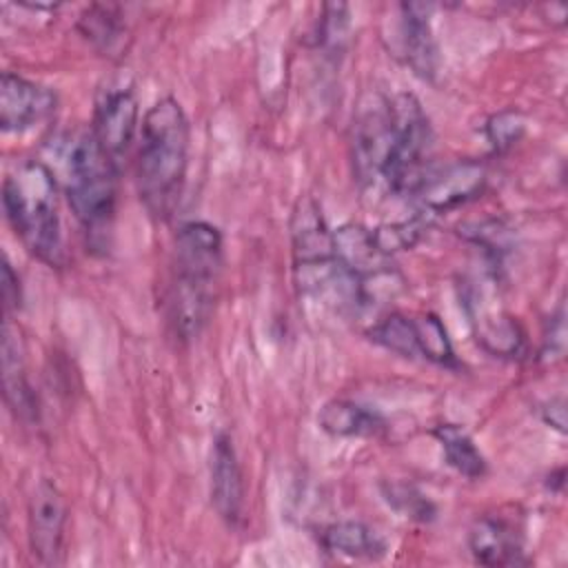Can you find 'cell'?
<instances>
[{"instance_id":"14","label":"cell","mask_w":568,"mask_h":568,"mask_svg":"<svg viewBox=\"0 0 568 568\" xmlns=\"http://www.w3.org/2000/svg\"><path fill=\"white\" fill-rule=\"evenodd\" d=\"M468 548L481 566H519L526 564L524 537L519 528L495 515L477 517L468 530Z\"/></svg>"},{"instance_id":"24","label":"cell","mask_w":568,"mask_h":568,"mask_svg":"<svg viewBox=\"0 0 568 568\" xmlns=\"http://www.w3.org/2000/svg\"><path fill=\"white\" fill-rule=\"evenodd\" d=\"M524 131H526V120L519 111H513V109L490 115L488 122L484 124L486 140L493 146V151H497V153L517 144L521 140Z\"/></svg>"},{"instance_id":"4","label":"cell","mask_w":568,"mask_h":568,"mask_svg":"<svg viewBox=\"0 0 568 568\" xmlns=\"http://www.w3.org/2000/svg\"><path fill=\"white\" fill-rule=\"evenodd\" d=\"M67 200L91 244L106 240L118 200V162L93 131H82L67 158Z\"/></svg>"},{"instance_id":"23","label":"cell","mask_w":568,"mask_h":568,"mask_svg":"<svg viewBox=\"0 0 568 568\" xmlns=\"http://www.w3.org/2000/svg\"><path fill=\"white\" fill-rule=\"evenodd\" d=\"M348 31H351V16L348 7L342 2H331L324 4L320 24H317V47L326 55H342L348 42Z\"/></svg>"},{"instance_id":"3","label":"cell","mask_w":568,"mask_h":568,"mask_svg":"<svg viewBox=\"0 0 568 568\" xmlns=\"http://www.w3.org/2000/svg\"><path fill=\"white\" fill-rule=\"evenodd\" d=\"M2 204L7 220L27 251L47 266H64L58 186L51 169L40 160L22 162L4 178Z\"/></svg>"},{"instance_id":"27","label":"cell","mask_w":568,"mask_h":568,"mask_svg":"<svg viewBox=\"0 0 568 568\" xmlns=\"http://www.w3.org/2000/svg\"><path fill=\"white\" fill-rule=\"evenodd\" d=\"M544 413V422L550 424L552 428H557L559 433H564L566 428V408H564V402L561 399H550L546 404V408H541Z\"/></svg>"},{"instance_id":"16","label":"cell","mask_w":568,"mask_h":568,"mask_svg":"<svg viewBox=\"0 0 568 568\" xmlns=\"http://www.w3.org/2000/svg\"><path fill=\"white\" fill-rule=\"evenodd\" d=\"M322 544L326 550L348 559H382L386 555V541L362 521H337L324 528Z\"/></svg>"},{"instance_id":"2","label":"cell","mask_w":568,"mask_h":568,"mask_svg":"<svg viewBox=\"0 0 568 568\" xmlns=\"http://www.w3.org/2000/svg\"><path fill=\"white\" fill-rule=\"evenodd\" d=\"M222 266V233L193 220L180 226L173 248V282L169 295L171 322L182 339H193L213 313L215 282Z\"/></svg>"},{"instance_id":"8","label":"cell","mask_w":568,"mask_h":568,"mask_svg":"<svg viewBox=\"0 0 568 568\" xmlns=\"http://www.w3.org/2000/svg\"><path fill=\"white\" fill-rule=\"evenodd\" d=\"M27 513L33 557L44 566H58L64 552L67 528V504L60 488L51 479H40L31 490Z\"/></svg>"},{"instance_id":"26","label":"cell","mask_w":568,"mask_h":568,"mask_svg":"<svg viewBox=\"0 0 568 568\" xmlns=\"http://www.w3.org/2000/svg\"><path fill=\"white\" fill-rule=\"evenodd\" d=\"M22 302V291H20V277L13 273L9 260H4L2 264V304L7 315L11 311H18Z\"/></svg>"},{"instance_id":"22","label":"cell","mask_w":568,"mask_h":568,"mask_svg":"<svg viewBox=\"0 0 568 568\" xmlns=\"http://www.w3.org/2000/svg\"><path fill=\"white\" fill-rule=\"evenodd\" d=\"M382 495L386 504L397 510L406 519L415 521H433L435 519V504L413 484L406 481H386L382 484Z\"/></svg>"},{"instance_id":"5","label":"cell","mask_w":568,"mask_h":568,"mask_svg":"<svg viewBox=\"0 0 568 568\" xmlns=\"http://www.w3.org/2000/svg\"><path fill=\"white\" fill-rule=\"evenodd\" d=\"M393 140L384 169V189L388 193L410 197L430 169L428 155L433 146V129L419 100L413 93L390 98Z\"/></svg>"},{"instance_id":"12","label":"cell","mask_w":568,"mask_h":568,"mask_svg":"<svg viewBox=\"0 0 568 568\" xmlns=\"http://www.w3.org/2000/svg\"><path fill=\"white\" fill-rule=\"evenodd\" d=\"M211 504L217 515L237 526L244 508V477L229 433H217L211 448Z\"/></svg>"},{"instance_id":"18","label":"cell","mask_w":568,"mask_h":568,"mask_svg":"<svg viewBox=\"0 0 568 568\" xmlns=\"http://www.w3.org/2000/svg\"><path fill=\"white\" fill-rule=\"evenodd\" d=\"M437 444L442 446L446 464L466 479H481L488 470L481 450L473 437L457 424H439L433 428Z\"/></svg>"},{"instance_id":"6","label":"cell","mask_w":568,"mask_h":568,"mask_svg":"<svg viewBox=\"0 0 568 568\" xmlns=\"http://www.w3.org/2000/svg\"><path fill=\"white\" fill-rule=\"evenodd\" d=\"M393 140L390 98L368 93L359 102L351 129L353 175L362 189L384 186V169Z\"/></svg>"},{"instance_id":"1","label":"cell","mask_w":568,"mask_h":568,"mask_svg":"<svg viewBox=\"0 0 568 568\" xmlns=\"http://www.w3.org/2000/svg\"><path fill=\"white\" fill-rule=\"evenodd\" d=\"M191 129L182 104L166 95L142 120L135 186L146 211L166 220L175 211L189 169Z\"/></svg>"},{"instance_id":"13","label":"cell","mask_w":568,"mask_h":568,"mask_svg":"<svg viewBox=\"0 0 568 568\" xmlns=\"http://www.w3.org/2000/svg\"><path fill=\"white\" fill-rule=\"evenodd\" d=\"M468 315L477 335V342L497 357H517L524 348V333L508 313L488 302V295L479 288H470L466 300Z\"/></svg>"},{"instance_id":"20","label":"cell","mask_w":568,"mask_h":568,"mask_svg":"<svg viewBox=\"0 0 568 568\" xmlns=\"http://www.w3.org/2000/svg\"><path fill=\"white\" fill-rule=\"evenodd\" d=\"M415 320V333H417V348H419V357L439 364V366H448L455 368L457 366V357L453 351V342L448 337V331L444 326V322L435 315V313H422Z\"/></svg>"},{"instance_id":"10","label":"cell","mask_w":568,"mask_h":568,"mask_svg":"<svg viewBox=\"0 0 568 568\" xmlns=\"http://www.w3.org/2000/svg\"><path fill=\"white\" fill-rule=\"evenodd\" d=\"M138 100L135 93L126 87L109 89L95 104L93 115V135L98 138L100 146L120 162L122 155L129 151L135 131H138Z\"/></svg>"},{"instance_id":"25","label":"cell","mask_w":568,"mask_h":568,"mask_svg":"<svg viewBox=\"0 0 568 568\" xmlns=\"http://www.w3.org/2000/svg\"><path fill=\"white\" fill-rule=\"evenodd\" d=\"M564 306L559 304L557 311L550 315L548 322V331L544 335V346H541V355L544 357H561L564 355V346H566V326H564Z\"/></svg>"},{"instance_id":"15","label":"cell","mask_w":568,"mask_h":568,"mask_svg":"<svg viewBox=\"0 0 568 568\" xmlns=\"http://www.w3.org/2000/svg\"><path fill=\"white\" fill-rule=\"evenodd\" d=\"M317 424L331 437H373L384 430V417L351 399H331L320 408Z\"/></svg>"},{"instance_id":"11","label":"cell","mask_w":568,"mask_h":568,"mask_svg":"<svg viewBox=\"0 0 568 568\" xmlns=\"http://www.w3.org/2000/svg\"><path fill=\"white\" fill-rule=\"evenodd\" d=\"M430 4L404 2L399 4L397 49L406 67L422 80H433L439 69L437 40L430 27Z\"/></svg>"},{"instance_id":"19","label":"cell","mask_w":568,"mask_h":568,"mask_svg":"<svg viewBox=\"0 0 568 568\" xmlns=\"http://www.w3.org/2000/svg\"><path fill=\"white\" fill-rule=\"evenodd\" d=\"M375 344L382 348L406 357V359H417L419 348H417V333H415V320L402 313H388L373 322V326L366 333Z\"/></svg>"},{"instance_id":"21","label":"cell","mask_w":568,"mask_h":568,"mask_svg":"<svg viewBox=\"0 0 568 568\" xmlns=\"http://www.w3.org/2000/svg\"><path fill=\"white\" fill-rule=\"evenodd\" d=\"M78 29L87 40H91L98 49L106 53L115 51L122 44V36H124L120 16L115 13L113 7H104V4H93L84 9L78 18Z\"/></svg>"},{"instance_id":"9","label":"cell","mask_w":568,"mask_h":568,"mask_svg":"<svg viewBox=\"0 0 568 568\" xmlns=\"http://www.w3.org/2000/svg\"><path fill=\"white\" fill-rule=\"evenodd\" d=\"M55 93L20 73L4 71L0 78V126L7 133L27 131L51 115Z\"/></svg>"},{"instance_id":"7","label":"cell","mask_w":568,"mask_h":568,"mask_svg":"<svg viewBox=\"0 0 568 568\" xmlns=\"http://www.w3.org/2000/svg\"><path fill=\"white\" fill-rule=\"evenodd\" d=\"M486 182L488 173L479 160H457L444 166H430L408 200L417 202V213L433 220L475 200Z\"/></svg>"},{"instance_id":"17","label":"cell","mask_w":568,"mask_h":568,"mask_svg":"<svg viewBox=\"0 0 568 568\" xmlns=\"http://www.w3.org/2000/svg\"><path fill=\"white\" fill-rule=\"evenodd\" d=\"M2 382H4V399L11 406V410L20 417L31 415L33 397H31V390H29L27 377H24L20 339H18L9 317L4 320V326H2Z\"/></svg>"}]
</instances>
